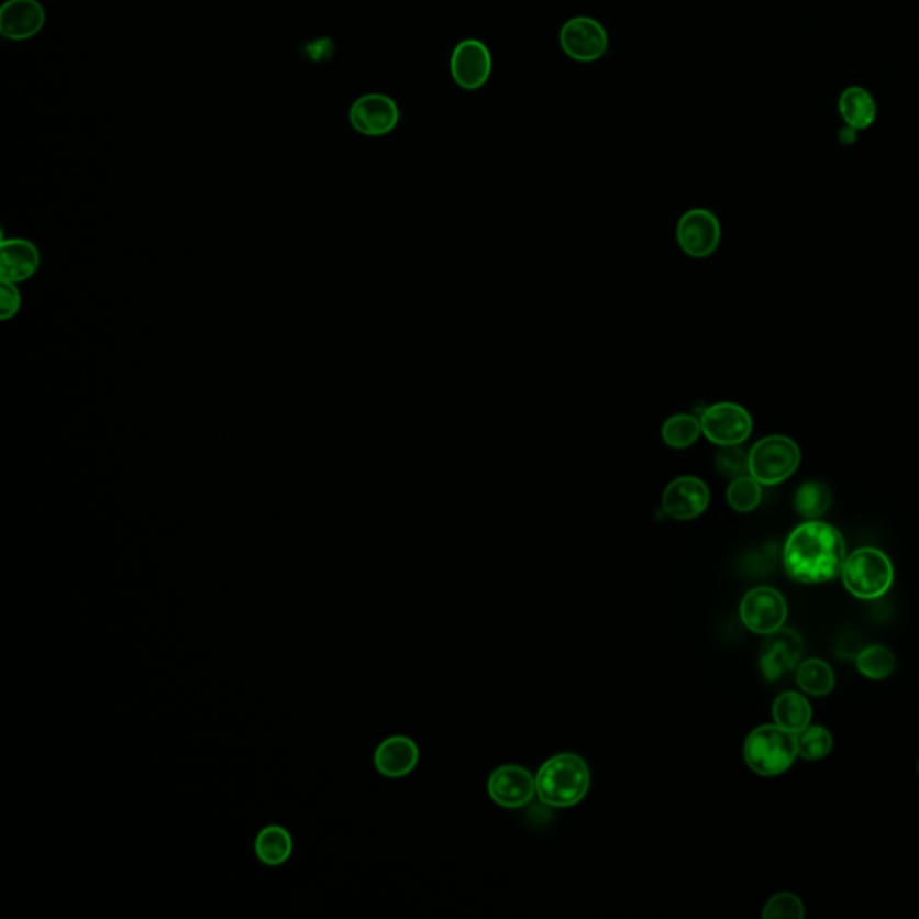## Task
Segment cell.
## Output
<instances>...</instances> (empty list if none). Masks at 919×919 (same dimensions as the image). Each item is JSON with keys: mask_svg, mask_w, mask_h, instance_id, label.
I'll return each instance as SVG.
<instances>
[{"mask_svg": "<svg viewBox=\"0 0 919 919\" xmlns=\"http://www.w3.org/2000/svg\"><path fill=\"white\" fill-rule=\"evenodd\" d=\"M846 561V543L841 532L808 519L788 535L783 564L788 577L801 584H821L839 577Z\"/></svg>", "mask_w": 919, "mask_h": 919, "instance_id": "obj_1", "label": "cell"}, {"mask_svg": "<svg viewBox=\"0 0 919 919\" xmlns=\"http://www.w3.org/2000/svg\"><path fill=\"white\" fill-rule=\"evenodd\" d=\"M589 788V768L580 756L563 753L543 763L535 776V793L544 805L566 808L583 801Z\"/></svg>", "mask_w": 919, "mask_h": 919, "instance_id": "obj_2", "label": "cell"}, {"mask_svg": "<svg viewBox=\"0 0 919 919\" xmlns=\"http://www.w3.org/2000/svg\"><path fill=\"white\" fill-rule=\"evenodd\" d=\"M796 756V733L778 724L760 726L743 743V759L749 768L765 778L788 771Z\"/></svg>", "mask_w": 919, "mask_h": 919, "instance_id": "obj_3", "label": "cell"}, {"mask_svg": "<svg viewBox=\"0 0 919 919\" xmlns=\"http://www.w3.org/2000/svg\"><path fill=\"white\" fill-rule=\"evenodd\" d=\"M841 577L853 597L876 600L895 583V567L881 550L861 549L848 555Z\"/></svg>", "mask_w": 919, "mask_h": 919, "instance_id": "obj_4", "label": "cell"}, {"mask_svg": "<svg viewBox=\"0 0 919 919\" xmlns=\"http://www.w3.org/2000/svg\"><path fill=\"white\" fill-rule=\"evenodd\" d=\"M799 462L801 451L790 436H763L749 451V475L762 485L783 484L796 473Z\"/></svg>", "mask_w": 919, "mask_h": 919, "instance_id": "obj_5", "label": "cell"}, {"mask_svg": "<svg viewBox=\"0 0 919 919\" xmlns=\"http://www.w3.org/2000/svg\"><path fill=\"white\" fill-rule=\"evenodd\" d=\"M700 428L713 444L742 445L753 433V419L749 411L734 402H719L700 413Z\"/></svg>", "mask_w": 919, "mask_h": 919, "instance_id": "obj_6", "label": "cell"}, {"mask_svg": "<svg viewBox=\"0 0 919 919\" xmlns=\"http://www.w3.org/2000/svg\"><path fill=\"white\" fill-rule=\"evenodd\" d=\"M787 612V601L774 587H754L740 604L743 625L762 636L779 631L785 625Z\"/></svg>", "mask_w": 919, "mask_h": 919, "instance_id": "obj_7", "label": "cell"}, {"mask_svg": "<svg viewBox=\"0 0 919 919\" xmlns=\"http://www.w3.org/2000/svg\"><path fill=\"white\" fill-rule=\"evenodd\" d=\"M558 42L567 58L591 64L609 49V35L606 27L591 16H573L561 30Z\"/></svg>", "mask_w": 919, "mask_h": 919, "instance_id": "obj_8", "label": "cell"}, {"mask_svg": "<svg viewBox=\"0 0 919 919\" xmlns=\"http://www.w3.org/2000/svg\"><path fill=\"white\" fill-rule=\"evenodd\" d=\"M450 70L460 89L479 90L492 74V54L481 40H462L451 54Z\"/></svg>", "mask_w": 919, "mask_h": 919, "instance_id": "obj_9", "label": "cell"}, {"mask_svg": "<svg viewBox=\"0 0 919 919\" xmlns=\"http://www.w3.org/2000/svg\"><path fill=\"white\" fill-rule=\"evenodd\" d=\"M348 121L354 130L367 137H383L396 130L401 121V110L385 93H367L354 101L348 110Z\"/></svg>", "mask_w": 919, "mask_h": 919, "instance_id": "obj_10", "label": "cell"}, {"mask_svg": "<svg viewBox=\"0 0 919 919\" xmlns=\"http://www.w3.org/2000/svg\"><path fill=\"white\" fill-rule=\"evenodd\" d=\"M720 223L717 215L706 209H691L680 215L675 237L680 250L689 257L702 259L713 254L720 245Z\"/></svg>", "mask_w": 919, "mask_h": 919, "instance_id": "obj_11", "label": "cell"}, {"mask_svg": "<svg viewBox=\"0 0 919 919\" xmlns=\"http://www.w3.org/2000/svg\"><path fill=\"white\" fill-rule=\"evenodd\" d=\"M802 655V640L794 629H779L767 634L760 651V671L768 683L782 679L787 672L799 665Z\"/></svg>", "mask_w": 919, "mask_h": 919, "instance_id": "obj_12", "label": "cell"}, {"mask_svg": "<svg viewBox=\"0 0 919 919\" xmlns=\"http://www.w3.org/2000/svg\"><path fill=\"white\" fill-rule=\"evenodd\" d=\"M709 495L708 485L695 476H679L666 485L663 492V510L666 516L677 521H689L699 518L700 513L708 509Z\"/></svg>", "mask_w": 919, "mask_h": 919, "instance_id": "obj_13", "label": "cell"}, {"mask_svg": "<svg viewBox=\"0 0 919 919\" xmlns=\"http://www.w3.org/2000/svg\"><path fill=\"white\" fill-rule=\"evenodd\" d=\"M492 801L503 808H523L535 796V778L519 765L496 768L489 779Z\"/></svg>", "mask_w": 919, "mask_h": 919, "instance_id": "obj_14", "label": "cell"}, {"mask_svg": "<svg viewBox=\"0 0 919 919\" xmlns=\"http://www.w3.org/2000/svg\"><path fill=\"white\" fill-rule=\"evenodd\" d=\"M42 254L33 241L4 237L0 243V279L2 283L24 284L38 274Z\"/></svg>", "mask_w": 919, "mask_h": 919, "instance_id": "obj_15", "label": "cell"}, {"mask_svg": "<svg viewBox=\"0 0 919 919\" xmlns=\"http://www.w3.org/2000/svg\"><path fill=\"white\" fill-rule=\"evenodd\" d=\"M44 5L38 0H8L0 8V35L8 40H30L45 25Z\"/></svg>", "mask_w": 919, "mask_h": 919, "instance_id": "obj_16", "label": "cell"}, {"mask_svg": "<svg viewBox=\"0 0 919 919\" xmlns=\"http://www.w3.org/2000/svg\"><path fill=\"white\" fill-rule=\"evenodd\" d=\"M419 762V749L407 737H390L377 748L374 763L387 778H405Z\"/></svg>", "mask_w": 919, "mask_h": 919, "instance_id": "obj_17", "label": "cell"}, {"mask_svg": "<svg viewBox=\"0 0 919 919\" xmlns=\"http://www.w3.org/2000/svg\"><path fill=\"white\" fill-rule=\"evenodd\" d=\"M839 113L846 126L853 130H866L875 123L878 107H876L875 98L866 89L848 87L839 98Z\"/></svg>", "mask_w": 919, "mask_h": 919, "instance_id": "obj_18", "label": "cell"}, {"mask_svg": "<svg viewBox=\"0 0 919 919\" xmlns=\"http://www.w3.org/2000/svg\"><path fill=\"white\" fill-rule=\"evenodd\" d=\"M773 717L776 724L797 733L810 726L812 720V706L807 697L797 691H785L774 700Z\"/></svg>", "mask_w": 919, "mask_h": 919, "instance_id": "obj_19", "label": "cell"}, {"mask_svg": "<svg viewBox=\"0 0 919 919\" xmlns=\"http://www.w3.org/2000/svg\"><path fill=\"white\" fill-rule=\"evenodd\" d=\"M255 853L266 866H280L294 853V839L283 827L265 828L255 839Z\"/></svg>", "mask_w": 919, "mask_h": 919, "instance_id": "obj_20", "label": "cell"}, {"mask_svg": "<svg viewBox=\"0 0 919 919\" xmlns=\"http://www.w3.org/2000/svg\"><path fill=\"white\" fill-rule=\"evenodd\" d=\"M797 686L808 695L822 697L835 688V674L827 661L807 660L797 666Z\"/></svg>", "mask_w": 919, "mask_h": 919, "instance_id": "obj_21", "label": "cell"}, {"mask_svg": "<svg viewBox=\"0 0 919 919\" xmlns=\"http://www.w3.org/2000/svg\"><path fill=\"white\" fill-rule=\"evenodd\" d=\"M700 433H702V428H700L699 417L689 416V413L672 416L661 428V439L674 450H686L689 445H694Z\"/></svg>", "mask_w": 919, "mask_h": 919, "instance_id": "obj_22", "label": "cell"}, {"mask_svg": "<svg viewBox=\"0 0 919 919\" xmlns=\"http://www.w3.org/2000/svg\"><path fill=\"white\" fill-rule=\"evenodd\" d=\"M831 505V490L822 481H807L797 489L794 507L797 513L807 519H819L828 512Z\"/></svg>", "mask_w": 919, "mask_h": 919, "instance_id": "obj_23", "label": "cell"}, {"mask_svg": "<svg viewBox=\"0 0 919 919\" xmlns=\"http://www.w3.org/2000/svg\"><path fill=\"white\" fill-rule=\"evenodd\" d=\"M856 668L867 679H887L896 668V655L889 646L871 645L856 655Z\"/></svg>", "mask_w": 919, "mask_h": 919, "instance_id": "obj_24", "label": "cell"}, {"mask_svg": "<svg viewBox=\"0 0 919 919\" xmlns=\"http://www.w3.org/2000/svg\"><path fill=\"white\" fill-rule=\"evenodd\" d=\"M796 743L797 756L816 762V760L824 759L830 754L831 749H833V737L827 728L807 726L801 731H797Z\"/></svg>", "mask_w": 919, "mask_h": 919, "instance_id": "obj_25", "label": "cell"}, {"mask_svg": "<svg viewBox=\"0 0 919 919\" xmlns=\"http://www.w3.org/2000/svg\"><path fill=\"white\" fill-rule=\"evenodd\" d=\"M726 498L729 507L737 512H753L762 501V484L751 475L731 479Z\"/></svg>", "mask_w": 919, "mask_h": 919, "instance_id": "obj_26", "label": "cell"}, {"mask_svg": "<svg viewBox=\"0 0 919 919\" xmlns=\"http://www.w3.org/2000/svg\"><path fill=\"white\" fill-rule=\"evenodd\" d=\"M715 465L726 478H740L749 475V451L740 445H724L715 456Z\"/></svg>", "mask_w": 919, "mask_h": 919, "instance_id": "obj_27", "label": "cell"}, {"mask_svg": "<svg viewBox=\"0 0 919 919\" xmlns=\"http://www.w3.org/2000/svg\"><path fill=\"white\" fill-rule=\"evenodd\" d=\"M807 915L799 896L793 893H779L765 905L762 916L765 919H802Z\"/></svg>", "mask_w": 919, "mask_h": 919, "instance_id": "obj_28", "label": "cell"}, {"mask_svg": "<svg viewBox=\"0 0 919 919\" xmlns=\"http://www.w3.org/2000/svg\"><path fill=\"white\" fill-rule=\"evenodd\" d=\"M20 309H22L20 284L2 283V288H0V319L4 322L15 319Z\"/></svg>", "mask_w": 919, "mask_h": 919, "instance_id": "obj_29", "label": "cell"}, {"mask_svg": "<svg viewBox=\"0 0 919 919\" xmlns=\"http://www.w3.org/2000/svg\"><path fill=\"white\" fill-rule=\"evenodd\" d=\"M918 773H919V762H918Z\"/></svg>", "mask_w": 919, "mask_h": 919, "instance_id": "obj_30", "label": "cell"}]
</instances>
